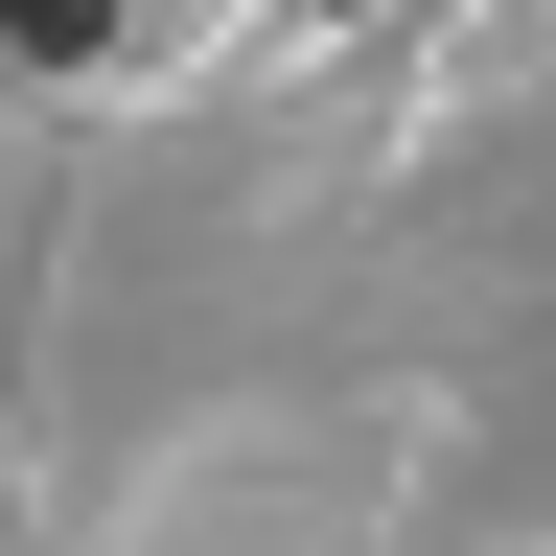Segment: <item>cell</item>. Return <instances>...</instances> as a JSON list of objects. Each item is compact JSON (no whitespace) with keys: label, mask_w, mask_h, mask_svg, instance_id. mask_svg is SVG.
<instances>
[{"label":"cell","mask_w":556,"mask_h":556,"mask_svg":"<svg viewBox=\"0 0 556 556\" xmlns=\"http://www.w3.org/2000/svg\"><path fill=\"white\" fill-rule=\"evenodd\" d=\"M0 47H47V70H70V47H116V0H0Z\"/></svg>","instance_id":"obj_1"}]
</instances>
